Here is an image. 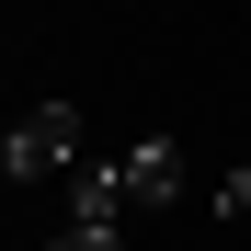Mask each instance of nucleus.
I'll list each match as a JSON object with an SVG mask.
<instances>
[{"label":"nucleus","instance_id":"nucleus-1","mask_svg":"<svg viewBox=\"0 0 251 251\" xmlns=\"http://www.w3.org/2000/svg\"><path fill=\"white\" fill-rule=\"evenodd\" d=\"M172 194H183V149H172V137H137L126 160H103V172H80L69 217H149V205H172Z\"/></svg>","mask_w":251,"mask_h":251},{"label":"nucleus","instance_id":"nucleus-2","mask_svg":"<svg viewBox=\"0 0 251 251\" xmlns=\"http://www.w3.org/2000/svg\"><path fill=\"white\" fill-rule=\"evenodd\" d=\"M80 149H92L80 103H34L12 137H0V172H12V183H57V172H80Z\"/></svg>","mask_w":251,"mask_h":251},{"label":"nucleus","instance_id":"nucleus-3","mask_svg":"<svg viewBox=\"0 0 251 251\" xmlns=\"http://www.w3.org/2000/svg\"><path fill=\"white\" fill-rule=\"evenodd\" d=\"M46 251H126V240H114V217H69V228H57Z\"/></svg>","mask_w":251,"mask_h":251},{"label":"nucleus","instance_id":"nucleus-4","mask_svg":"<svg viewBox=\"0 0 251 251\" xmlns=\"http://www.w3.org/2000/svg\"><path fill=\"white\" fill-rule=\"evenodd\" d=\"M217 217H251V160H240V172L217 183Z\"/></svg>","mask_w":251,"mask_h":251}]
</instances>
